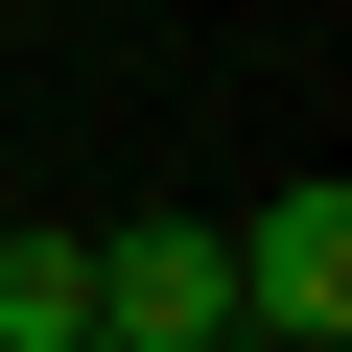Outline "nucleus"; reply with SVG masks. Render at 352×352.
Returning a JSON list of instances; mask_svg holds the SVG:
<instances>
[{"label": "nucleus", "mask_w": 352, "mask_h": 352, "mask_svg": "<svg viewBox=\"0 0 352 352\" xmlns=\"http://www.w3.org/2000/svg\"><path fill=\"white\" fill-rule=\"evenodd\" d=\"M94 329H118V352H212V329H235V235H212V212H141V235L94 258Z\"/></svg>", "instance_id": "nucleus-2"}, {"label": "nucleus", "mask_w": 352, "mask_h": 352, "mask_svg": "<svg viewBox=\"0 0 352 352\" xmlns=\"http://www.w3.org/2000/svg\"><path fill=\"white\" fill-rule=\"evenodd\" d=\"M94 329V235H0V352H71Z\"/></svg>", "instance_id": "nucleus-3"}, {"label": "nucleus", "mask_w": 352, "mask_h": 352, "mask_svg": "<svg viewBox=\"0 0 352 352\" xmlns=\"http://www.w3.org/2000/svg\"><path fill=\"white\" fill-rule=\"evenodd\" d=\"M235 329L258 352H352V188H329V164L235 212Z\"/></svg>", "instance_id": "nucleus-1"}, {"label": "nucleus", "mask_w": 352, "mask_h": 352, "mask_svg": "<svg viewBox=\"0 0 352 352\" xmlns=\"http://www.w3.org/2000/svg\"><path fill=\"white\" fill-rule=\"evenodd\" d=\"M71 352H118V329H71Z\"/></svg>", "instance_id": "nucleus-5"}, {"label": "nucleus", "mask_w": 352, "mask_h": 352, "mask_svg": "<svg viewBox=\"0 0 352 352\" xmlns=\"http://www.w3.org/2000/svg\"><path fill=\"white\" fill-rule=\"evenodd\" d=\"M212 352H258V329H212Z\"/></svg>", "instance_id": "nucleus-4"}]
</instances>
